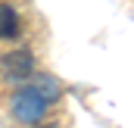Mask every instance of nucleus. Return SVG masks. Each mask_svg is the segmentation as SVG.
<instances>
[{"label": "nucleus", "mask_w": 134, "mask_h": 128, "mask_svg": "<svg viewBox=\"0 0 134 128\" xmlns=\"http://www.w3.org/2000/svg\"><path fill=\"white\" fill-rule=\"evenodd\" d=\"M47 100H41V97L34 94L31 88L25 84V88H19L16 94L9 97V116L19 122V125H41L44 119H47Z\"/></svg>", "instance_id": "nucleus-1"}, {"label": "nucleus", "mask_w": 134, "mask_h": 128, "mask_svg": "<svg viewBox=\"0 0 134 128\" xmlns=\"http://www.w3.org/2000/svg\"><path fill=\"white\" fill-rule=\"evenodd\" d=\"M37 72V63H34V53L28 47H16V50H6L0 56V75L9 81V84H25Z\"/></svg>", "instance_id": "nucleus-2"}, {"label": "nucleus", "mask_w": 134, "mask_h": 128, "mask_svg": "<svg viewBox=\"0 0 134 128\" xmlns=\"http://www.w3.org/2000/svg\"><path fill=\"white\" fill-rule=\"evenodd\" d=\"M28 88H31L41 100H47V103H59L63 94H66L63 81H59L56 75H50V72H34L31 78H28Z\"/></svg>", "instance_id": "nucleus-3"}, {"label": "nucleus", "mask_w": 134, "mask_h": 128, "mask_svg": "<svg viewBox=\"0 0 134 128\" xmlns=\"http://www.w3.org/2000/svg\"><path fill=\"white\" fill-rule=\"evenodd\" d=\"M22 34V16L13 3L0 0V41H16Z\"/></svg>", "instance_id": "nucleus-4"}, {"label": "nucleus", "mask_w": 134, "mask_h": 128, "mask_svg": "<svg viewBox=\"0 0 134 128\" xmlns=\"http://www.w3.org/2000/svg\"><path fill=\"white\" fill-rule=\"evenodd\" d=\"M34 128H63V125H53V122H50V125H44V122H41V125H34Z\"/></svg>", "instance_id": "nucleus-5"}]
</instances>
